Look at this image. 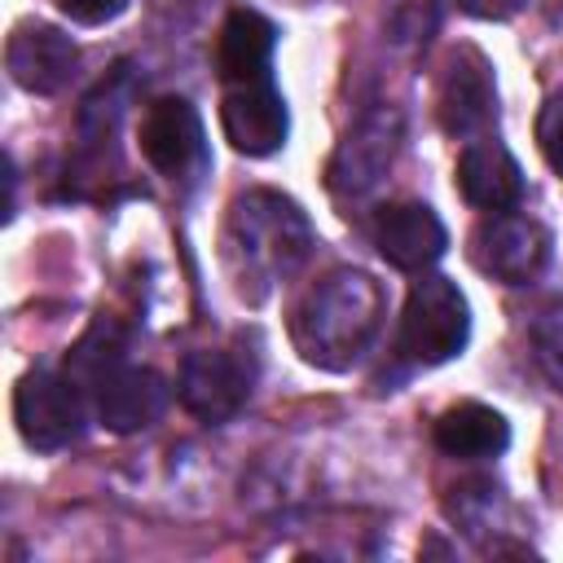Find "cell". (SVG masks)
Returning <instances> with one entry per match:
<instances>
[{"label":"cell","mask_w":563,"mask_h":563,"mask_svg":"<svg viewBox=\"0 0 563 563\" xmlns=\"http://www.w3.org/2000/svg\"><path fill=\"white\" fill-rule=\"evenodd\" d=\"M224 264L242 299L260 303L277 282L295 277L312 251V224L303 207L273 189H251L233 198L224 220Z\"/></svg>","instance_id":"obj_1"},{"label":"cell","mask_w":563,"mask_h":563,"mask_svg":"<svg viewBox=\"0 0 563 563\" xmlns=\"http://www.w3.org/2000/svg\"><path fill=\"white\" fill-rule=\"evenodd\" d=\"M383 325V286L365 268H330L290 312V343L317 369H352Z\"/></svg>","instance_id":"obj_2"},{"label":"cell","mask_w":563,"mask_h":563,"mask_svg":"<svg viewBox=\"0 0 563 563\" xmlns=\"http://www.w3.org/2000/svg\"><path fill=\"white\" fill-rule=\"evenodd\" d=\"M466 339H471V303L457 290V282L440 273L418 277L400 312V352L418 365H444L466 347Z\"/></svg>","instance_id":"obj_3"},{"label":"cell","mask_w":563,"mask_h":563,"mask_svg":"<svg viewBox=\"0 0 563 563\" xmlns=\"http://www.w3.org/2000/svg\"><path fill=\"white\" fill-rule=\"evenodd\" d=\"M400 136H405L400 110H396V106H369V110L343 132V141L334 145L330 167H325V185H330L339 198H361V194H369V189L387 176V167L396 163Z\"/></svg>","instance_id":"obj_4"},{"label":"cell","mask_w":563,"mask_h":563,"mask_svg":"<svg viewBox=\"0 0 563 563\" xmlns=\"http://www.w3.org/2000/svg\"><path fill=\"white\" fill-rule=\"evenodd\" d=\"M13 422L31 449L57 453L84 431V391L70 383V374L31 369L13 387Z\"/></svg>","instance_id":"obj_5"},{"label":"cell","mask_w":563,"mask_h":563,"mask_svg":"<svg viewBox=\"0 0 563 563\" xmlns=\"http://www.w3.org/2000/svg\"><path fill=\"white\" fill-rule=\"evenodd\" d=\"M471 260H475L479 273H488L506 286H523L545 268L550 233L528 216L488 211L471 233Z\"/></svg>","instance_id":"obj_6"},{"label":"cell","mask_w":563,"mask_h":563,"mask_svg":"<svg viewBox=\"0 0 563 563\" xmlns=\"http://www.w3.org/2000/svg\"><path fill=\"white\" fill-rule=\"evenodd\" d=\"M435 119L457 141H475L493 128L497 84H493V66L479 48H457L449 57V66L440 75V92H435Z\"/></svg>","instance_id":"obj_7"},{"label":"cell","mask_w":563,"mask_h":563,"mask_svg":"<svg viewBox=\"0 0 563 563\" xmlns=\"http://www.w3.org/2000/svg\"><path fill=\"white\" fill-rule=\"evenodd\" d=\"M4 66L22 92L53 97L70 84L75 66H79V44L62 26L22 22V26H13L9 44H4Z\"/></svg>","instance_id":"obj_8"},{"label":"cell","mask_w":563,"mask_h":563,"mask_svg":"<svg viewBox=\"0 0 563 563\" xmlns=\"http://www.w3.org/2000/svg\"><path fill=\"white\" fill-rule=\"evenodd\" d=\"M220 128H224V136L238 154L268 158L286 145V132H290L286 97L273 88V79L233 84L220 101Z\"/></svg>","instance_id":"obj_9"},{"label":"cell","mask_w":563,"mask_h":563,"mask_svg":"<svg viewBox=\"0 0 563 563\" xmlns=\"http://www.w3.org/2000/svg\"><path fill=\"white\" fill-rule=\"evenodd\" d=\"M176 396L180 405L202 418V422H224L242 409V400L251 396V369L224 352V347H198L180 361V378H176Z\"/></svg>","instance_id":"obj_10"},{"label":"cell","mask_w":563,"mask_h":563,"mask_svg":"<svg viewBox=\"0 0 563 563\" xmlns=\"http://www.w3.org/2000/svg\"><path fill=\"white\" fill-rule=\"evenodd\" d=\"M141 154L167 180H185L189 172H198L207 163L198 110L185 97H158L141 119Z\"/></svg>","instance_id":"obj_11"},{"label":"cell","mask_w":563,"mask_h":563,"mask_svg":"<svg viewBox=\"0 0 563 563\" xmlns=\"http://www.w3.org/2000/svg\"><path fill=\"white\" fill-rule=\"evenodd\" d=\"M92 409L101 418L106 431L114 435H132V431H145L163 418L167 409V383L158 369L150 365H128L119 361L114 369H106L92 387Z\"/></svg>","instance_id":"obj_12"},{"label":"cell","mask_w":563,"mask_h":563,"mask_svg":"<svg viewBox=\"0 0 563 563\" xmlns=\"http://www.w3.org/2000/svg\"><path fill=\"white\" fill-rule=\"evenodd\" d=\"M374 246L400 273H422L449 251V229L427 202H387L374 216Z\"/></svg>","instance_id":"obj_13"},{"label":"cell","mask_w":563,"mask_h":563,"mask_svg":"<svg viewBox=\"0 0 563 563\" xmlns=\"http://www.w3.org/2000/svg\"><path fill=\"white\" fill-rule=\"evenodd\" d=\"M457 189L479 211H515L523 198V167L501 141L475 136L457 158Z\"/></svg>","instance_id":"obj_14"},{"label":"cell","mask_w":563,"mask_h":563,"mask_svg":"<svg viewBox=\"0 0 563 563\" xmlns=\"http://www.w3.org/2000/svg\"><path fill=\"white\" fill-rule=\"evenodd\" d=\"M273 44H277V26L255 13V9H233L220 26V44H216V70L224 84H255L268 79V62H273Z\"/></svg>","instance_id":"obj_15"},{"label":"cell","mask_w":563,"mask_h":563,"mask_svg":"<svg viewBox=\"0 0 563 563\" xmlns=\"http://www.w3.org/2000/svg\"><path fill=\"white\" fill-rule=\"evenodd\" d=\"M431 435H435V449L449 457H497L510 444V422L488 405L462 400L435 418Z\"/></svg>","instance_id":"obj_16"},{"label":"cell","mask_w":563,"mask_h":563,"mask_svg":"<svg viewBox=\"0 0 563 563\" xmlns=\"http://www.w3.org/2000/svg\"><path fill=\"white\" fill-rule=\"evenodd\" d=\"M123 352H128V347H123V330H119L114 321L101 317V321H92L88 334L70 347V356H66V374H70V383H75L79 391H92L97 378L123 361Z\"/></svg>","instance_id":"obj_17"},{"label":"cell","mask_w":563,"mask_h":563,"mask_svg":"<svg viewBox=\"0 0 563 563\" xmlns=\"http://www.w3.org/2000/svg\"><path fill=\"white\" fill-rule=\"evenodd\" d=\"M435 22H440L435 0H387V9H383V26L396 48H422L431 40Z\"/></svg>","instance_id":"obj_18"},{"label":"cell","mask_w":563,"mask_h":563,"mask_svg":"<svg viewBox=\"0 0 563 563\" xmlns=\"http://www.w3.org/2000/svg\"><path fill=\"white\" fill-rule=\"evenodd\" d=\"M537 145L554 172H563V92H554L537 114Z\"/></svg>","instance_id":"obj_19"},{"label":"cell","mask_w":563,"mask_h":563,"mask_svg":"<svg viewBox=\"0 0 563 563\" xmlns=\"http://www.w3.org/2000/svg\"><path fill=\"white\" fill-rule=\"evenodd\" d=\"M532 339H537V356L550 369V378L563 383V312H545V321H537Z\"/></svg>","instance_id":"obj_20"},{"label":"cell","mask_w":563,"mask_h":563,"mask_svg":"<svg viewBox=\"0 0 563 563\" xmlns=\"http://www.w3.org/2000/svg\"><path fill=\"white\" fill-rule=\"evenodd\" d=\"M128 9V0H62V13L79 26H101V22H114L119 13Z\"/></svg>","instance_id":"obj_21"},{"label":"cell","mask_w":563,"mask_h":563,"mask_svg":"<svg viewBox=\"0 0 563 563\" xmlns=\"http://www.w3.org/2000/svg\"><path fill=\"white\" fill-rule=\"evenodd\" d=\"M457 4L479 22H506V18H515L523 9V0H457Z\"/></svg>","instance_id":"obj_22"}]
</instances>
